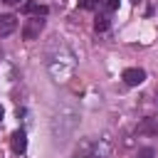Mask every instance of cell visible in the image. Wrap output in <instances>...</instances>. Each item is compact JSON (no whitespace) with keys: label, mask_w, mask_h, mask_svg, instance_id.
I'll return each instance as SVG.
<instances>
[{"label":"cell","mask_w":158,"mask_h":158,"mask_svg":"<svg viewBox=\"0 0 158 158\" xmlns=\"http://www.w3.org/2000/svg\"><path fill=\"white\" fill-rule=\"evenodd\" d=\"M42 27H44V20H42V17H30V20L22 25V37H25V40H37L40 32H42Z\"/></svg>","instance_id":"6da1fadb"},{"label":"cell","mask_w":158,"mask_h":158,"mask_svg":"<svg viewBox=\"0 0 158 158\" xmlns=\"http://www.w3.org/2000/svg\"><path fill=\"white\" fill-rule=\"evenodd\" d=\"M121 79H123L126 86H138V84L146 81V72H143L141 67H128V69H123Z\"/></svg>","instance_id":"7a4b0ae2"},{"label":"cell","mask_w":158,"mask_h":158,"mask_svg":"<svg viewBox=\"0 0 158 158\" xmlns=\"http://www.w3.org/2000/svg\"><path fill=\"white\" fill-rule=\"evenodd\" d=\"M10 148H12V153H17V156H22V153L27 151V136H25L22 128L12 131V136H10Z\"/></svg>","instance_id":"3957f363"},{"label":"cell","mask_w":158,"mask_h":158,"mask_svg":"<svg viewBox=\"0 0 158 158\" xmlns=\"http://www.w3.org/2000/svg\"><path fill=\"white\" fill-rule=\"evenodd\" d=\"M136 131L138 136H158V118H143Z\"/></svg>","instance_id":"277c9868"},{"label":"cell","mask_w":158,"mask_h":158,"mask_svg":"<svg viewBox=\"0 0 158 158\" xmlns=\"http://www.w3.org/2000/svg\"><path fill=\"white\" fill-rule=\"evenodd\" d=\"M15 27H17V17L15 15H0V37L12 35Z\"/></svg>","instance_id":"5b68a950"},{"label":"cell","mask_w":158,"mask_h":158,"mask_svg":"<svg viewBox=\"0 0 158 158\" xmlns=\"http://www.w3.org/2000/svg\"><path fill=\"white\" fill-rule=\"evenodd\" d=\"M22 10L27 12V15H35V17H44L49 10H47V5H37V2H25L22 5Z\"/></svg>","instance_id":"8992f818"},{"label":"cell","mask_w":158,"mask_h":158,"mask_svg":"<svg viewBox=\"0 0 158 158\" xmlns=\"http://www.w3.org/2000/svg\"><path fill=\"white\" fill-rule=\"evenodd\" d=\"M94 30H96V32L109 30V17H106V15H96V20H94Z\"/></svg>","instance_id":"52a82bcc"},{"label":"cell","mask_w":158,"mask_h":158,"mask_svg":"<svg viewBox=\"0 0 158 158\" xmlns=\"http://www.w3.org/2000/svg\"><path fill=\"white\" fill-rule=\"evenodd\" d=\"M96 5H99V0H81V7L84 10H94Z\"/></svg>","instance_id":"ba28073f"},{"label":"cell","mask_w":158,"mask_h":158,"mask_svg":"<svg viewBox=\"0 0 158 158\" xmlns=\"http://www.w3.org/2000/svg\"><path fill=\"white\" fill-rule=\"evenodd\" d=\"M136 158H153V148H141Z\"/></svg>","instance_id":"9c48e42d"},{"label":"cell","mask_w":158,"mask_h":158,"mask_svg":"<svg viewBox=\"0 0 158 158\" xmlns=\"http://www.w3.org/2000/svg\"><path fill=\"white\" fill-rule=\"evenodd\" d=\"M106 7H109V10H116V7H118V0H106Z\"/></svg>","instance_id":"30bf717a"},{"label":"cell","mask_w":158,"mask_h":158,"mask_svg":"<svg viewBox=\"0 0 158 158\" xmlns=\"http://www.w3.org/2000/svg\"><path fill=\"white\" fill-rule=\"evenodd\" d=\"M2 2H5V5H17L20 0H2Z\"/></svg>","instance_id":"8fae6325"},{"label":"cell","mask_w":158,"mask_h":158,"mask_svg":"<svg viewBox=\"0 0 158 158\" xmlns=\"http://www.w3.org/2000/svg\"><path fill=\"white\" fill-rule=\"evenodd\" d=\"M0 121H2V106H0Z\"/></svg>","instance_id":"7c38bea8"},{"label":"cell","mask_w":158,"mask_h":158,"mask_svg":"<svg viewBox=\"0 0 158 158\" xmlns=\"http://www.w3.org/2000/svg\"><path fill=\"white\" fill-rule=\"evenodd\" d=\"M131 2H138V0H131Z\"/></svg>","instance_id":"4fadbf2b"},{"label":"cell","mask_w":158,"mask_h":158,"mask_svg":"<svg viewBox=\"0 0 158 158\" xmlns=\"http://www.w3.org/2000/svg\"><path fill=\"white\" fill-rule=\"evenodd\" d=\"M156 101H158V99H156Z\"/></svg>","instance_id":"5bb4252c"},{"label":"cell","mask_w":158,"mask_h":158,"mask_svg":"<svg viewBox=\"0 0 158 158\" xmlns=\"http://www.w3.org/2000/svg\"><path fill=\"white\" fill-rule=\"evenodd\" d=\"M0 158H2V156H0Z\"/></svg>","instance_id":"9a60e30c"}]
</instances>
